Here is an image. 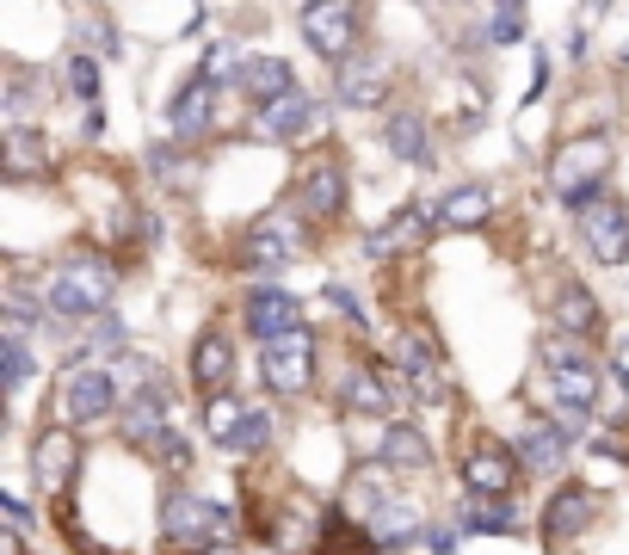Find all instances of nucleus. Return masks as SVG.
<instances>
[{"mask_svg":"<svg viewBox=\"0 0 629 555\" xmlns=\"http://www.w3.org/2000/svg\"><path fill=\"white\" fill-rule=\"evenodd\" d=\"M111 291H118V278H111L106 260H94V253H75V260H62L50 278H43V303H50L56 321H94L106 315ZM43 315V321H50Z\"/></svg>","mask_w":629,"mask_h":555,"instance_id":"f257e3e1","label":"nucleus"},{"mask_svg":"<svg viewBox=\"0 0 629 555\" xmlns=\"http://www.w3.org/2000/svg\"><path fill=\"white\" fill-rule=\"evenodd\" d=\"M161 537L174 543L179 555H198V549H210V543L235 537V513H228V506L198 500V494H186V488H174L161 500Z\"/></svg>","mask_w":629,"mask_h":555,"instance_id":"f03ea898","label":"nucleus"},{"mask_svg":"<svg viewBox=\"0 0 629 555\" xmlns=\"http://www.w3.org/2000/svg\"><path fill=\"white\" fill-rule=\"evenodd\" d=\"M605 167H611V143L605 136H574V143H562L556 160H549V185L568 204H580L592 192H605Z\"/></svg>","mask_w":629,"mask_h":555,"instance_id":"7ed1b4c3","label":"nucleus"},{"mask_svg":"<svg viewBox=\"0 0 629 555\" xmlns=\"http://www.w3.org/2000/svg\"><path fill=\"white\" fill-rule=\"evenodd\" d=\"M574 216H580V241L592 247V260L599 265H623L629 260V211L617 198L592 192V198L574 204Z\"/></svg>","mask_w":629,"mask_h":555,"instance_id":"20e7f679","label":"nucleus"},{"mask_svg":"<svg viewBox=\"0 0 629 555\" xmlns=\"http://www.w3.org/2000/svg\"><path fill=\"white\" fill-rule=\"evenodd\" d=\"M303 38L315 56H327V62H352V43H358V7H327V0H315V7H303Z\"/></svg>","mask_w":629,"mask_h":555,"instance_id":"39448f33","label":"nucleus"},{"mask_svg":"<svg viewBox=\"0 0 629 555\" xmlns=\"http://www.w3.org/2000/svg\"><path fill=\"white\" fill-rule=\"evenodd\" d=\"M111 408H118V377H111L106 364H81V370L62 377V413L68 420L94 426V420H106Z\"/></svg>","mask_w":629,"mask_h":555,"instance_id":"423d86ee","label":"nucleus"},{"mask_svg":"<svg viewBox=\"0 0 629 555\" xmlns=\"http://www.w3.org/2000/svg\"><path fill=\"white\" fill-rule=\"evenodd\" d=\"M247 333H254L259 345L303 333V309H296V296L278 291V284H254V291H247Z\"/></svg>","mask_w":629,"mask_h":555,"instance_id":"0eeeda50","label":"nucleus"},{"mask_svg":"<svg viewBox=\"0 0 629 555\" xmlns=\"http://www.w3.org/2000/svg\"><path fill=\"white\" fill-rule=\"evenodd\" d=\"M259 370H266V383L278 396H303L308 377H315V340L308 333H291V340H272L259 352Z\"/></svg>","mask_w":629,"mask_h":555,"instance_id":"6e6552de","label":"nucleus"},{"mask_svg":"<svg viewBox=\"0 0 629 555\" xmlns=\"http://www.w3.org/2000/svg\"><path fill=\"white\" fill-rule=\"evenodd\" d=\"M296 211L315 216V223H327V216L346 211V173L334 167V160H315V167L296 173Z\"/></svg>","mask_w":629,"mask_h":555,"instance_id":"1a4fd4ad","label":"nucleus"},{"mask_svg":"<svg viewBox=\"0 0 629 555\" xmlns=\"http://www.w3.org/2000/svg\"><path fill=\"white\" fill-rule=\"evenodd\" d=\"M340 99H346L352 111H371V106H383V93H389V56H376V50H358L352 62H340Z\"/></svg>","mask_w":629,"mask_h":555,"instance_id":"9d476101","label":"nucleus"},{"mask_svg":"<svg viewBox=\"0 0 629 555\" xmlns=\"http://www.w3.org/2000/svg\"><path fill=\"white\" fill-rule=\"evenodd\" d=\"M327 124L322 106H308L303 93H291V99H278V106H259L254 130L266 136V143H284V136H315Z\"/></svg>","mask_w":629,"mask_h":555,"instance_id":"9b49d317","label":"nucleus"},{"mask_svg":"<svg viewBox=\"0 0 629 555\" xmlns=\"http://www.w3.org/2000/svg\"><path fill=\"white\" fill-rule=\"evenodd\" d=\"M340 401H346V408H358V413H389L395 401H402V383H395V377H383V370L352 364L346 377H340Z\"/></svg>","mask_w":629,"mask_h":555,"instance_id":"f8f14e48","label":"nucleus"},{"mask_svg":"<svg viewBox=\"0 0 629 555\" xmlns=\"http://www.w3.org/2000/svg\"><path fill=\"white\" fill-rule=\"evenodd\" d=\"M389 352H395V364L414 377V396L420 401H444V370H439V358H432V345L420 340V333H395Z\"/></svg>","mask_w":629,"mask_h":555,"instance_id":"ddd939ff","label":"nucleus"},{"mask_svg":"<svg viewBox=\"0 0 629 555\" xmlns=\"http://www.w3.org/2000/svg\"><path fill=\"white\" fill-rule=\"evenodd\" d=\"M592 525V494L587 488H562L543 506V543H574Z\"/></svg>","mask_w":629,"mask_h":555,"instance_id":"4468645a","label":"nucleus"},{"mask_svg":"<svg viewBox=\"0 0 629 555\" xmlns=\"http://www.w3.org/2000/svg\"><path fill=\"white\" fill-rule=\"evenodd\" d=\"M191 377H198L204 396H223L228 377H235V345H228V333H204L198 345H191Z\"/></svg>","mask_w":629,"mask_h":555,"instance_id":"2eb2a0df","label":"nucleus"},{"mask_svg":"<svg viewBox=\"0 0 629 555\" xmlns=\"http://www.w3.org/2000/svg\"><path fill=\"white\" fill-rule=\"evenodd\" d=\"M512 476H519V469H512V450H475V457H469V469H463V481H469V494H475V500H507L512 494Z\"/></svg>","mask_w":629,"mask_h":555,"instance_id":"dca6fc26","label":"nucleus"},{"mask_svg":"<svg viewBox=\"0 0 629 555\" xmlns=\"http://www.w3.org/2000/svg\"><path fill=\"white\" fill-rule=\"evenodd\" d=\"M210 118H216V87L204 75H191L186 93L174 99V136L179 143H198V136L210 130Z\"/></svg>","mask_w":629,"mask_h":555,"instance_id":"f3484780","label":"nucleus"},{"mask_svg":"<svg viewBox=\"0 0 629 555\" xmlns=\"http://www.w3.org/2000/svg\"><path fill=\"white\" fill-rule=\"evenodd\" d=\"M296 247H303V228L291 216H266V223L247 228V260L254 265H284Z\"/></svg>","mask_w":629,"mask_h":555,"instance_id":"a211bd4d","label":"nucleus"},{"mask_svg":"<svg viewBox=\"0 0 629 555\" xmlns=\"http://www.w3.org/2000/svg\"><path fill=\"white\" fill-rule=\"evenodd\" d=\"M562 457H568V432H562L556 420L524 426V438H519V463L531 469V476H556V469H562Z\"/></svg>","mask_w":629,"mask_h":555,"instance_id":"6ab92c4d","label":"nucleus"},{"mask_svg":"<svg viewBox=\"0 0 629 555\" xmlns=\"http://www.w3.org/2000/svg\"><path fill=\"white\" fill-rule=\"evenodd\" d=\"M75 463H81V445H75L68 432H43L38 445H31V469H38L43 488H68Z\"/></svg>","mask_w":629,"mask_h":555,"instance_id":"aec40b11","label":"nucleus"},{"mask_svg":"<svg viewBox=\"0 0 629 555\" xmlns=\"http://www.w3.org/2000/svg\"><path fill=\"white\" fill-rule=\"evenodd\" d=\"M439 211H426V204H414V211H402V216H389L383 228H376L371 241H364V247L376 253V260H389V253H407V247H420V241H426V223Z\"/></svg>","mask_w":629,"mask_h":555,"instance_id":"412c9836","label":"nucleus"},{"mask_svg":"<svg viewBox=\"0 0 629 555\" xmlns=\"http://www.w3.org/2000/svg\"><path fill=\"white\" fill-rule=\"evenodd\" d=\"M599 389H605V377L592 370V358H587V364H568V370H556V377H549V396L562 401V413H592Z\"/></svg>","mask_w":629,"mask_h":555,"instance_id":"4be33fe9","label":"nucleus"},{"mask_svg":"<svg viewBox=\"0 0 629 555\" xmlns=\"http://www.w3.org/2000/svg\"><path fill=\"white\" fill-rule=\"evenodd\" d=\"M242 87L254 93L259 106H278V99L303 93V87H296V75H291V62H278V56H254V62H247V80H242Z\"/></svg>","mask_w":629,"mask_h":555,"instance_id":"5701e85b","label":"nucleus"},{"mask_svg":"<svg viewBox=\"0 0 629 555\" xmlns=\"http://www.w3.org/2000/svg\"><path fill=\"white\" fill-rule=\"evenodd\" d=\"M488 216H494V192H488V185H456L439 204L444 228H475V223H488Z\"/></svg>","mask_w":629,"mask_h":555,"instance_id":"b1692460","label":"nucleus"},{"mask_svg":"<svg viewBox=\"0 0 629 555\" xmlns=\"http://www.w3.org/2000/svg\"><path fill=\"white\" fill-rule=\"evenodd\" d=\"M556 328H562L568 340H592V333H599V303H592V291L568 284V291L556 296Z\"/></svg>","mask_w":629,"mask_h":555,"instance_id":"393cba45","label":"nucleus"},{"mask_svg":"<svg viewBox=\"0 0 629 555\" xmlns=\"http://www.w3.org/2000/svg\"><path fill=\"white\" fill-rule=\"evenodd\" d=\"M43 167H50V143H43L31 124H13V130H7V173H13V179H31V173H43Z\"/></svg>","mask_w":629,"mask_h":555,"instance_id":"a878e982","label":"nucleus"},{"mask_svg":"<svg viewBox=\"0 0 629 555\" xmlns=\"http://www.w3.org/2000/svg\"><path fill=\"white\" fill-rule=\"evenodd\" d=\"M383 463H395V469H426V463H432V445L414 432V426L395 420V426L383 432Z\"/></svg>","mask_w":629,"mask_h":555,"instance_id":"bb28decb","label":"nucleus"},{"mask_svg":"<svg viewBox=\"0 0 629 555\" xmlns=\"http://www.w3.org/2000/svg\"><path fill=\"white\" fill-rule=\"evenodd\" d=\"M371 537H376V549H407V543L414 537H426V530H420V518L407 513V506H383V513H376V525H371Z\"/></svg>","mask_w":629,"mask_h":555,"instance_id":"cd10ccee","label":"nucleus"},{"mask_svg":"<svg viewBox=\"0 0 629 555\" xmlns=\"http://www.w3.org/2000/svg\"><path fill=\"white\" fill-rule=\"evenodd\" d=\"M456 525L494 537V530H519V513H512V500H469L463 513H456Z\"/></svg>","mask_w":629,"mask_h":555,"instance_id":"c85d7f7f","label":"nucleus"},{"mask_svg":"<svg viewBox=\"0 0 629 555\" xmlns=\"http://www.w3.org/2000/svg\"><path fill=\"white\" fill-rule=\"evenodd\" d=\"M389 148H395L402 160H426L432 155L426 118H420V111H395V118H389Z\"/></svg>","mask_w":629,"mask_h":555,"instance_id":"c756f323","label":"nucleus"},{"mask_svg":"<svg viewBox=\"0 0 629 555\" xmlns=\"http://www.w3.org/2000/svg\"><path fill=\"white\" fill-rule=\"evenodd\" d=\"M0 370H7V389H26V383H31L26 321H7V340H0Z\"/></svg>","mask_w":629,"mask_h":555,"instance_id":"7c9ffc66","label":"nucleus"},{"mask_svg":"<svg viewBox=\"0 0 629 555\" xmlns=\"http://www.w3.org/2000/svg\"><path fill=\"white\" fill-rule=\"evenodd\" d=\"M247 62H254V56H242L235 43H216V50L204 56V80H210V87H228V80H247Z\"/></svg>","mask_w":629,"mask_h":555,"instance_id":"2f4dec72","label":"nucleus"},{"mask_svg":"<svg viewBox=\"0 0 629 555\" xmlns=\"http://www.w3.org/2000/svg\"><path fill=\"white\" fill-rule=\"evenodd\" d=\"M242 401H235V396H216L210 401V408H204V432H210L216 438V445H228V438H235V426H242Z\"/></svg>","mask_w":629,"mask_h":555,"instance_id":"473e14b6","label":"nucleus"},{"mask_svg":"<svg viewBox=\"0 0 629 555\" xmlns=\"http://www.w3.org/2000/svg\"><path fill=\"white\" fill-rule=\"evenodd\" d=\"M266 438H272V413H266V408H247L242 426H235V438H228L223 450H235V457H242V450H259Z\"/></svg>","mask_w":629,"mask_h":555,"instance_id":"72a5a7b5","label":"nucleus"},{"mask_svg":"<svg viewBox=\"0 0 629 555\" xmlns=\"http://www.w3.org/2000/svg\"><path fill=\"white\" fill-rule=\"evenodd\" d=\"M87 345L111 358V352H124V345H130V333H124L118 315H94V321H87Z\"/></svg>","mask_w":629,"mask_h":555,"instance_id":"f704fd0d","label":"nucleus"},{"mask_svg":"<svg viewBox=\"0 0 629 555\" xmlns=\"http://www.w3.org/2000/svg\"><path fill=\"white\" fill-rule=\"evenodd\" d=\"M62 80H68L75 99H99V62H94V56H68Z\"/></svg>","mask_w":629,"mask_h":555,"instance_id":"c9c22d12","label":"nucleus"},{"mask_svg":"<svg viewBox=\"0 0 629 555\" xmlns=\"http://www.w3.org/2000/svg\"><path fill=\"white\" fill-rule=\"evenodd\" d=\"M482 38H488V43H519V38H524V7H494Z\"/></svg>","mask_w":629,"mask_h":555,"instance_id":"e433bc0d","label":"nucleus"},{"mask_svg":"<svg viewBox=\"0 0 629 555\" xmlns=\"http://www.w3.org/2000/svg\"><path fill=\"white\" fill-rule=\"evenodd\" d=\"M148 173H161L167 185H186V160H179V148H167V143L148 148Z\"/></svg>","mask_w":629,"mask_h":555,"instance_id":"4c0bfd02","label":"nucleus"},{"mask_svg":"<svg viewBox=\"0 0 629 555\" xmlns=\"http://www.w3.org/2000/svg\"><path fill=\"white\" fill-rule=\"evenodd\" d=\"M543 364L549 370H568V364H587V352H580V340L556 333V340H543Z\"/></svg>","mask_w":629,"mask_h":555,"instance_id":"58836bf2","label":"nucleus"},{"mask_svg":"<svg viewBox=\"0 0 629 555\" xmlns=\"http://www.w3.org/2000/svg\"><path fill=\"white\" fill-rule=\"evenodd\" d=\"M322 303H327V309H340L346 321H364V303L352 296V284H340V278H327V284H322Z\"/></svg>","mask_w":629,"mask_h":555,"instance_id":"ea45409f","label":"nucleus"},{"mask_svg":"<svg viewBox=\"0 0 629 555\" xmlns=\"http://www.w3.org/2000/svg\"><path fill=\"white\" fill-rule=\"evenodd\" d=\"M87 43H94L99 56H118L124 50V38L111 31V19H87Z\"/></svg>","mask_w":629,"mask_h":555,"instance_id":"a19ab883","label":"nucleus"},{"mask_svg":"<svg viewBox=\"0 0 629 555\" xmlns=\"http://www.w3.org/2000/svg\"><path fill=\"white\" fill-rule=\"evenodd\" d=\"M456 543H463V525H426V549L432 555H456Z\"/></svg>","mask_w":629,"mask_h":555,"instance_id":"79ce46f5","label":"nucleus"},{"mask_svg":"<svg viewBox=\"0 0 629 555\" xmlns=\"http://www.w3.org/2000/svg\"><path fill=\"white\" fill-rule=\"evenodd\" d=\"M0 513L13 518V530H31V513H26V500H13V494H7V500H0Z\"/></svg>","mask_w":629,"mask_h":555,"instance_id":"37998d69","label":"nucleus"},{"mask_svg":"<svg viewBox=\"0 0 629 555\" xmlns=\"http://www.w3.org/2000/svg\"><path fill=\"white\" fill-rule=\"evenodd\" d=\"M617 377H623V389H629V340L617 345Z\"/></svg>","mask_w":629,"mask_h":555,"instance_id":"c03bdc74","label":"nucleus"},{"mask_svg":"<svg viewBox=\"0 0 629 555\" xmlns=\"http://www.w3.org/2000/svg\"><path fill=\"white\" fill-rule=\"evenodd\" d=\"M623 62H629V50H623Z\"/></svg>","mask_w":629,"mask_h":555,"instance_id":"a18cd8bd","label":"nucleus"}]
</instances>
